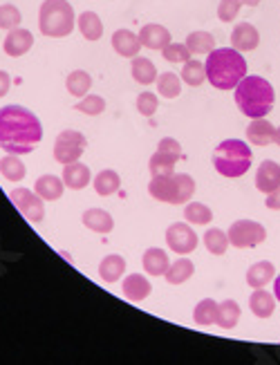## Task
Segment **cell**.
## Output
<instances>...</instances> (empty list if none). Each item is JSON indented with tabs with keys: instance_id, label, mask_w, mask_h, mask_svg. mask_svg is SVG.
I'll return each mask as SVG.
<instances>
[{
	"instance_id": "4",
	"label": "cell",
	"mask_w": 280,
	"mask_h": 365,
	"mask_svg": "<svg viewBox=\"0 0 280 365\" xmlns=\"http://www.w3.org/2000/svg\"><path fill=\"white\" fill-rule=\"evenodd\" d=\"M252 160H254V153L242 139H224L222 144L215 146L211 155L213 168L227 180L242 178L244 173L252 168Z\"/></svg>"
},
{
	"instance_id": "8",
	"label": "cell",
	"mask_w": 280,
	"mask_h": 365,
	"mask_svg": "<svg viewBox=\"0 0 280 365\" xmlns=\"http://www.w3.org/2000/svg\"><path fill=\"white\" fill-rule=\"evenodd\" d=\"M85 146H88V141H85L83 133L68 128L63 133H58V137L54 141V160L61 166L72 164V162H79L83 150H85Z\"/></svg>"
},
{
	"instance_id": "23",
	"label": "cell",
	"mask_w": 280,
	"mask_h": 365,
	"mask_svg": "<svg viewBox=\"0 0 280 365\" xmlns=\"http://www.w3.org/2000/svg\"><path fill=\"white\" fill-rule=\"evenodd\" d=\"M130 74L133 78L139 83V86H150L157 81V68H155V63L146 56H135L130 58Z\"/></svg>"
},
{
	"instance_id": "44",
	"label": "cell",
	"mask_w": 280,
	"mask_h": 365,
	"mask_svg": "<svg viewBox=\"0 0 280 365\" xmlns=\"http://www.w3.org/2000/svg\"><path fill=\"white\" fill-rule=\"evenodd\" d=\"M157 150H160V153H166V155L182 157V146H180V141L173 139V137H162V139H160V144H157Z\"/></svg>"
},
{
	"instance_id": "7",
	"label": "cell",
	"mask_w": 280,
	"mask_h": 365,
	"mask_svg": "<svg viewBox=\"0 0 280 365\" xmlns=\"http://www.w3.org/2000/svg\"><path fill=\"white\" fill-rule=\"evenodd\" d=\"M229 245L236 249H252L267 240V229L256 220H236L227 231Z\"/></svg>"
},
{
	"instance_id": "38",
	"label": "cell",
	"mask_w": 280,
	"mask_h": 365,
	"mask_svg": "<svg viewBox=\"0 0 280 365\" xmlns=\"http://www.w3.org/2000/svg\"><path fill=\"white\" fill-rule=\"evenodd\" d=\"M204 247L209 253H213V256H224L227 249H229V235L222 229L211 227L204 233Z\"/></svg>"
},
{
	"instance_id": "19",
	"label": "cell",
	"mask_w": 280,
	"mask_h": 365,
	"mask_svg": "<svg viewBox=\"0 0 280 365\" xmlns=\"http://www.w3.org/2000/svg\"><path fill=\"white\" fill-rule=\"evenodd\" d=\"M61 178H63L66 188H72V190H81V188L92 184V173L83 162L66 164L63 166V175H61Z\"/></svg>"
},
{
	"instance_id": "27",
	"label": "cell",
	"mask_w": 280,
	"mask_h": 365,
	"mask_svg": "<svg viewBox=\"0 0 280 365\" xmlns=\"http://www.w3.org/2000/svg\"><path fill=\"white\" fill-rule=\"evenodd\" d=\"M123 274H126V258L110 253L99 262V276L105 282H117Z\"/></svg>"
},
{
	"instance_id": "18",
	"label": "cell",
	"mask_w": 280,
	"mask_h": 365,
	"mask_svg": "<svg viewBox=\"0 0 280 365\" xmlns=\"http://www.w3.org/2000/svg\"><path fill=\"white\" fill-rule=\"evenodd\" d=\"M113 50L123 56V58H135L139 56V50H142V43H139V36L130 29H117L113 34Z\"/></svg>"
},
{
	"instance_id": "14",
	"label": "cell",
	"mask_w": 280,
	"mask_h": 365,
	"mask_svg": "<svg viewBox=\"0 0 280 365\" xmlns=\"http://www.w3.org/2000/svg\"><path fill=\"white\" fill-rule=\"evenodd\" d=\"M278 186H280V164L274 160H264L256 170V188L267 195Z\"/></svg>"
},
{
	"instance_id": "15",
	"label": "cell",
	"mask_w": 280,
	"mask_h": 365,
	"mask_svg": "<svg viewBox=\"0 0 280 365\" xmlns=\"http://www.w3.org/2000/svg\"><path fill=\"white\" fill-rule=\"evenodd\" d=\"M274 135H276V125L267 119H252V123L247 125V141L254 146H269L274 144Z\"/></svg>"
},
{
	"instance_id": "25",
	"label": "cell",
	"mask_w": 280,
	"mask_h": 365,
	"mask_svg": "<svg viewBox=\"0 0 280 365\" xmlns=\"http://www.w3.org/2000/svg\"><path fill=\"white\" fill-rule=\"evenodd\" d=\"M76 27H79L81 36L85 41L95 43L103 36V23H101L97 11H83L81 16H76Z\"/></svg>"
},
{
	"instance_id": "45",
	"label": "cell",
	"mask_w": 280,
	"mask_h": 365,
	"mask_svg": "<svg viewBox=\"0 0 280 365\" xmlns=\"http://www.w3.org/2000/svg\"><path fill=\"white\" fill-rule=\"evenodd\" d=\"M264 206H267L269 211H280V186L276 190H271V193H267V197H264Z\"/></svg>"
},
{
	"instance_id": "43",
	"label": "cell",
	"mask_w": 280,
	"mask_h": 365,
	"mask_svg": "<svg viewBox=\"0 0 280 365\" xmlns=\"http://www.w3.org/2000/svg\"><path fill=\"white\" fill-rule=\"evenodd\" d=\"M240 7L242 0H220V5H217V19L222 23H233L238 19Z\"/></svg>"
},
{
	"instance_id": "24",
	"label": "cell",
	"mask_w": 280,
	"mask_h": 365,
	"mask_svg": "<svg viewBox=\"0 0 280 365\" xmlns=\"http://www.w3.org/2000/svg\"><path fill=\"white\" fill-rule=\"evenodd\" d=\"M63 178H56L52 175V173H48V175H41L34 184V190L45 200V202H56L61 195H63Z\"/></svg>"
},
{
	"instance_id": "3",
	"label": "cell",
	"mask_w": 280,
	"mask_h": 365,
	"mask_svg": "<svg viewBox=\"0 0 280 365\" xmlns=\"http://www.w3.org/2000/svg\"><path fill=\"white\" fill-rule=\"evenodd\" d=\"M233 97H236V106L244 117L262 119L274 110L276 92L267 78L247 74L236 86V94H233Z\"/></svg>"
},
{
	"instance_id": "21",
	"label": "cell",
	"mask_w": 280,
	"mask_h": 365,
	"mask_svg": "<svg viewBox=\"0 0 280 365\" xmlns=\"http://www.w3.org/2000/svg\"><path fill=\"white\" fill-rule=\"evenodd\" d=\"M81 222H83L85 229H90L92 233H101V235L110 233L115 229L113 215L108 213V211H103V209H88V211H83Z\"/></svg>"
},
{
	"instance_id": "17",
	"label": "cell",
	"mask_w": 280,
	"mask_h": 365,
	"mask_svg": "<svg viewBox=\"0 0 280 365\" xmlns=\"http://www.w3.org/2000/svg\"><path fill=\"white\" fill-rule=\"evenodd\" d=\"M274 278H276V267H274V262H269V260L254 262L252 267L247 269V276H244L247 284H249L252 289H262V287H267L269 282H274Z\"/></svg>"
},
{
	"instance_id": "39",
	"label": "cell",
	"mask_w": 280,
	"mask_h": 365,
	"mask_svg": "<svg viewBox=\"0 0 280 365\" xmlns=\"http://www.w3.org/2000/svg\"><path fill=\"white\" fill-rule=\"evenodd\" d=\"M23 23V14L16 5H0V29H16Z\"/></svg>"
},
{
	"instance_id": "26",
	"label": "cell",
	"mask_w": 280,
	"mask_h": 365,
	"mask_svg": "<svg viewBox=\"0 0 280 365\" xmlns=\"http://www.w3.org/2000/svg\"><path fill=\"white\" fill-rule=\"evenodd\" d=\"M92 186H95L97 195L108 197V195H115L117 190L121 188V178H119L117 170L105 168V170H99L97 175L92 178Z\"/></svg>"
},
{
	"instance_id": "12",
	"label": "cell",
	"mask_w": 280,
	"mask_h": 365,
	"mask_svg": "<svg viewBox=\"0 0 280 365\" xmlns=\"http://www.w3.org/2000/svg\"><path fill=\"white\" fill-rule=\"evenodd\" d=\"M34 45V34L29 29H23V27H16L11 29L9 34L5 36V43H3V50L7 56L11 58H19L23 54H27L29 50H32Z\"/></svg>"
},
{
	"instance_id": "32",
	"label": "cell",
	"mask_w": 280,
	"mask_h": 365,
	"mask_svg": "<svg viewBox=\"0 0 280 365\" xmlns=\"http://www.w3.org/2000/svg\"><path fill=\"white\" fill-rule=\"evenodd\" d=\"M184 217L193 227H207L213 220V211L202 202H186L184 204Z\"/></svg>"
},
{
	"instance_id": "40",
	"label": "cell",
	"mask_w": 280,
	"mask_h": 365,
	"mask_svg": "<svg viewBox=\"0 0 280 365\" xmlns=\"http://www.w3.org/2000/svg\"><path fill=\"white\" fill-rule=\"evenodd\" d=\"M79 113H83V115H90V117H97V115H101L103 110H105V99L103 97H99V94H85V97L74 106Z\"/></svg>"
},
{
	"instance_id": "29",
	"label": "cell",
	"mask_w": 280,
	"mask_h": 365,
	"mask_svg": "<svg viewBox=\"0 0 280 365\" xmlns=\"http://www.w3.org/2000/svg\"><path fill=\"white\" fill-rule=\"evenodd\" d=\"M193 274H195V264L189 258H180L166 269L164 278L168 284H184L186 280L193 278Z\"/></svg>"
},
{
	"instance_id": "31",
	"label": "cell",
	"mask_w": 280,
	"mask_h": 365,
	"mask_svg": "<svg viewBox=\"0 0 280 365\" xmlns=\"http://www.w3.org/2000/svg\"><path fill=\"white\" fill-rule=\"evenodd\" d=\"M182 83L191 86V88H199L207 81V66L197 58H189L182 66Z\"/></svg>"
},
{
	"instance_id": "28",
	"label": "cell",
	"mask_w": 280,
	"mask_h": 365,
	"mask_svg": "<svg viewBox=\"0 0 280 365\" xmlns=\"http://www.w3.org/2000/svg\"><path fill=\"white\" fill-rule=\"evenodd\" d=\"M217 314H220V303L213 298H202L193 309V321L202 327L217 325Z\"/></svg>"
},
{
	"instance_id": "46",
	"label": "cell",
	"mask_w": 280,
	"mask_h": 365,
	"mask_svg": "<svg viewBox=\"0 0 280 365\" xmlns=\"http://www.w3.org/2000/svg\"><path fill=\"white\" fill-rule=\"evenodd\" d=\"M9 88H11V78H9V74H7L5 70H0V99H3L5 94L9 92Z\"/></svg>"
},
{
	"instance_id": "22",
	"label": "cell",
	"mask_w": 280,
	"mask_h": 365,
	"mask_svg": "<svg viewBox=\"0 0 280 365\" xmlns=\"http://www.w3.org/2000/svg\"><path fill=\"white\" fill-rule=\"evenodd\" d=\"M142 267L148 276H164L166 269L170 267V260H168V253L160 247H152V249H146L144 251V258H142Z\"/></svg>"
},
{
	"instance_id": "5",
	"label": "cell",
	"mask_w": 280,
	"mask_h": 365,
	"mask_svg": "<svg viewBox=\"0 0 280 365\" xmlns=\"http://www.w3.org/2000/svg\"><path fill=\"white\" fill-rule=\"evenodd\" d=\"M76 25L74 9L68 0H43L38 9V29L43 36L63 38L70 36Z\"/></svg>"
},
{
	"instance_id": "33",
	"label": "cell",
	"mask_w": 280,
	"mask_h": 365,
	"mask_svg": "<svg viewBox=\"0 0 280 365\" xmlns=\"http://www.w3.org/2000/svg\"><path fill=\"white\" fill-rule=\"evenodd\" d=\"M66 88L72 97L76 99H83L85 94H90V88H92V76L85 72V70H74L68 74L66 78Z\"/></svg>"
},
{
	"instance_id": "42",
	"label": "cell",
	"mask_w": 280,
	"mask_h": 365,
	"mask_svg": "<svg viewBox=\"0 0 280 365\" xmlns=\"http://www.w3.org/2000/svg\"><path fill=\"white\" fill-rule=\"evenodd\" d=\"M137 113L142 115V117H152L155 113H157V108H160V101H157V97H155L152 92H148V90H144L142 94L137 97Z\"/></svg>"
},
{
	"instance_id": "9",
	"label": "cell",
	"mask_w": 280,
	"mask_h": 365,
	"mask_svg": "<svg viewBox=\"0 0 280 365\" xmlns=\"http://www.w3.org/2000/svg\"><path fill=\"white\" fill-rule=\"evenodd\" d=\"M11 204L16 206V209L21 211V215L32 222V225H38V222H43L45 217V200L36 193V190H29V188H14L11 193Z\"/></svg>"
},
{
	"instance_id": "34",
	"label": "cell",
	"mask_w": 280,
	"mask_h": 365,
	"mask_svg": "<svg viewBox=\"0 0 280 365\" xmlns=\"http://www.w3.org/2000/svg\"><path fill=\"white\" fill-rule=\"evenodd\" d=\"M186 47L191 50V54H211L215 50V36L211 31H191L189 36H186Z\"/></svg>"
},
{
	"instance_id": "41",
	"label": "cell",
	"mask_w": 280,
	"mask_h": 365,
	"mask_svg": "<svg viewBox=\"0 0 280 365\" xmlns=\"http://www.w3.org/2000/svg\"><path fill=\"white\" fill-rule=\"evenodd\" d=\"M162 54L168 63H182V66L191 58V50L186 47V43H168Z\"/></svg>"
},
{
	"instance_id": "1",
	"label": "cell",
	"mask_w": 280,
	"mask_h": 365,
	"mask_svg": "<svg viewBox=\"0 0 280 365\" xmlns=\"http://www.w3.org/2000/svg\"><path fill=\"white\" fill-rule=\"evenodd\" d=\"M43 139L41 119L23 106L0 108V148L9 155L32 153Z\"/></svg>"
},
{
	"instance_id": "35",
	"label": "cell",
	"mask_w": 280,
	"mask_h": 365,
	"mask_svg": "<svg viewBox=\"0 0 280 365\" xmlns=\"http://www.w3.org/2000/svg\"><path fill=\"white\" fill-rule=\"evenodd\" d=\"M240 305L236 303L233 298H227L220 303V314H217V325L222 329H233L238 323H240Z\"/></svg>"
},
{
	"instance_id": "13",
	"label": "cell",
	"mask_w": 280,
	"mask_h": 365,
	"mask_svg": "<svg viewBox=\"0 0 280 365\" xmlns=\"http://www.w3.org/2000/svg\"><path fill=\"white\" fill-rule=\"evenodd\" d=\"M139 43H142V47H148V50H164V47L170 43V31L160 25V23H148L144 25L142 29H139Z\"/></svg>"
},
{
	"instance_id": "48",
	"label": "cell",
	"mask_w": 280,
	"mask_h": 365,
	"mask_svg": "<svg viewBox=\"0 0 280 365\" xmlns=\"http://www.w3.org/2000/svg\"><path fill=\"white\" fill-rule=\"evenodd\" d=\"M242 5H247V7H258L260 0H242Z\"/></svg>"
},
{
	"instance_id": "16",
	"label": "cell",
	"mask_w": 280,
	"mask_h": 365,
	"mask_svg": "<svg viewBox=\"0 0 280 365\" xmlns=\"http://www.w3.org/2000/svg\"><path fill=\"white\" fill-rule=\"evenodd\" d=\"M121 292H123V296H126L128 300H133V303H142V300H146L150 296L152 284L142 274H130V276L123 278Z\"/></svg>"
},
{
	"instance_id": "6",
	"label": "cell",
	"mask_w": 280,
	"mask_h": 365,
	"mask_svg": "<svg viewBox=\"0 0 280 365\" xmlns=\"http://www.w3.org/2000/svg\"><path fill=\"white\" fill-rule=\"evenodd\" d=\"M148 195L164 204H186L195 195V180L189 173H173L168 178H152Z\"/></svg>"
},
{
	"instance_id": "20",
	"label": "cell",
	"mask_w": 280,
	"mask_h": 365,
	"mask_svg": "<svg viewBox=\"0 0 280 365\" xmlns=\"http://www.w3.org/2000/svg\"><path fill=\"white\" fill-rule=\"evenodd\" d=\"M276 296L267 289H254L252 298H249V309L256 316V319H269L276 312Z\"/></svg>"
},
{
	"instance_id": "47",
	"label": "cell",
	"mask_w": 280,
	"mask_h": 365,
	"mask_svg": "<svg viewBox=\"0 0 280 365\" xmlns=\"http://www.w3.org/2000/svg\"><path fill=\"white\" fill-rule=\"evenodd\" d=\"M274 296H276V300L280 303V274L274 278Z\"/></svg>"
},
{
	"instance_id": "37",
	"label": "cell",
	"mask_w": 280,
	"mask_h": 365,
	"mask_svg": "<svg viewBox=\"0 0 280 365\" xmlns=\"http://www.w3.org/2000/svg\"><path fill=\"white\" fill-rule=\"evenodd\" d=\"M25 164L19 160V155H5L3 160H0V175L9 182H21L25 180Z\"/></svg>"
},
{
	"instance_id": "49",
	"label": "cell",
	"mask_w": 280,
	"mask_h": 365,
	"mask_svg": "<svg viewBox=\"0 0 280 365\" xmlns=\"http://www.w3.org/2000/svg\"><path fill=\"white\" fill-rule=\"evenodd\" d=\"M274 144H276V146H280V125L276 128V135H274Z\"/></svg>"
},
{
	"instance_id": "30",
	"label": "cell",
	"mask_w": 280,
	"mask_h": 365,
	"mask_svg": "<svg viewBox=\"0 0 280 365\" xmlns=\"http://www.w3.org/2000/svg\"><path fill=\"white\" fill-rule=\"evenodd\" d=\"M177 160H180V157H175V155H166V153L157 150L150 157V162H148L150 175L152 178H168V175H173Z\"/></svg>"
},
{
	"instance_id": "2",
	"label": "cell",
	"mask_w": 280,
	"mask_h": 365,
	"mask_svg": "<svg viewBox=\"0 0 280 365\" xmlns=\"http://www.w3.org/2000/svg\"><path fill=\"white\" fill-rule=\"evenodd\" d=\"M207 78L215 90H236L247 76V61L233 47H215L207 54Z\"/></svg>"
},
{
	"instance_id": "36",
	"label": "cell",
	"mask_w": 280,
	"mask_h": 365,
	"mask_svg": "<svg viewBox=\"0 0 280 365\" xmlns=\"http://www.w3.org/2000/svg\"><path fill=\"white\" fill-rule=\"evenodd\" d=\"M157 92L164 99H177L182 94V76H177L175 72H164L157 76Z\"/></svg>"
},
{
	"instance_id": "10",
	"label": "cell",
	"mask_w": 280,
	"mask_h": 365,
	"mask_svg": "<svg viewBox=\"0 0 280 365\" xmlns=\"http://www.w3.org/2000/svg\"><path fill=\"white\" fill-rule=\"evenodd\" d=\"M197 242H199V237L193 231V225H189V222H175V225H170L166 229V245L170 251L180 253V256H189V253H193L197 249Z\"/></svg>"
},
{
	"instance_id": "11",
	"label": "cell",
	"mask_w": 280,
	"mask_h": 365,
	"mask_svg": "<svg viewBox=\"0 0 280 365\" xmlns=\"http://www.w3.org/2000/svg\"><path fill=\"white\" fill-rule=\"evenodd\" d=\"M260 45V31L252 23H238L231 31V47L238 52H254Z\"/></svg>"
}]
</instances>
